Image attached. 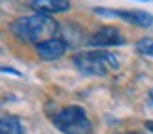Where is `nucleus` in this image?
Instances as JSON below:
<instances>
[{"label": "nucleus", "instance_id": "obj_1", "mask_svg": "<svg viewBox=\"0 0 153 134\" xmlns=\"http://www.w3.org/2000/svg\"><path fill=\"white\" fill-rule=\"evenodd\" d=\"M10 30L19 42L25 44H42L49 38H55L53 34L57 32V23L49 15L34 13V15H25L15 19L10 25Z\"/></svg>", "mask_w": 153, "mask_h": 134}, {"label": "nucleus", "instance_id": "obj_2", "mask_svg": "<svg viewBox=\"0 0 153 134\" xmlns=\"http://www.w3.org/2000/svg\"><path fill=\"white\" fill-rule=\"evenodd\" d=\"M74 66L85 76H106L111 70L119 68V59H117V55L100 49L81 51V53L74 55Z\"/></svg>", "mask_w": 153, "mask_h": 134}, {"label": "nucleus", "instance_id": "obj_3", "mask_svg": "<svg viewBox=\"0 0 153 134\" xmlns=\"http://www.w3.org/2000/svg\"><path fill=\"white\" fill-rule=\"evenodd\" d=\"M53 123L64 134H91L93 125L87 117L85 110L79 106H68L55 113Z\"/></svg>", "mask_w": 153, "mask_h": 134}, {"label": "nucleus", "instance_id": "obj_4", "mask_svg": "<svg viewBox=\"0 0 153 134\" xmlns=\"http://www.w3.org/2000/svg\"><path fill=\"white\" fill-rule=\"evenodd\" d=\"M95 13L98 15H111L131 23L136 27H151L153 25V15L142 10H104V8H95Z\"/></svg>", "mask_w": 153, "mask_h": 134}, {"label": "nucleus", "instance_id": "obj_5", "mask_svg": "<svg viewBox=\"0 0 153 134\" xmlns=\"http://www.w3.org/2000/svg\"><path fill=\"white\" fill-rule=\"evenodd\" d=\"M87 44L93 47H108V45H123L125 36L121 34L119 28L115 27H100L97 32H93Z\"/></svg>", "mask_w": 153, "mask_h": 134}, {"label": "nucleus", "instance_id": "obj_6", "mask_svg": "<svg viewBox=\"0 0 153 134\" xmlns=\"http://www.w3.org/2000/svg\"><path fill=\"white\" fill-rule=\"evenodd\" d=\"M66 49H68V45L61 38H49V40H45V42L36 45L38 57H42V59H45V61L61 59V57L66 53Z\"/></svg>", "mask_w": 153, "mask_h": 134}, {"label": "nucleus", "instance_id": "obj_7", "mask_svg": "<svg viewBox=\"0 0 153 134\" xmlns=\"http://www.w3.org/2000/svg\"><path fill=\"white\" fill-rule=\"evenodd\" d=\"M30 8L36 13L42 15H53V13H62L70 10L68 0H30Z\"/></svg>", "mask_w": 153, "mask_h": 134}, {"label": "nucleus", "instance_id": "obj_8", "mask_svg": "<svg viewBox=\"0 0 153 134\" xmlns=\"http://www.w3.org/2000/svg\"><path fill=\"white\" fill-rule=\"evenodd\" d=\"M0 134H25L21 121L13 115H2L0 119Z\"/></svg>", "mask_w": 153, "mask_h": 134}, {"label": "nucleus", "instance_id": "obj_9", "mask_svg": "<svg viewBox=\"0 0 153 134\" xmlns=\"http://www.w3.org/2000/svg\"><path fill=\"white\" fill-rule=\"evenodd\" d=\"M136 49L142 55L153 57V38H140L138 42H136Z\"/></svg>", "mask_w": 153, "mask_h": 134}, {"label": "nucleus", "instance_id": "obj_10", "mask_svg": "<svg viewBox=\"0 0 153 134\" xmlns=\"http://www.w3.org/2000/svg\"><path fill=\"white\" fill-rule=\"evenodd\" d=\"M144 125H146V129H148V130H151V132H153V121H146Z\"/></svg>", "mask_w": 153, "mask_h": 134}, {"label": "nucleus", "instance_id": "obj_11", "mask_svg": "<svg viewBox=\"0 0 153 134\" xmlns=\"http://www.w3.org/2000/svg\"><path fill=\"white\" fill-rule=\"evenodd\" d=\"M149 100H151V102H153V89H151V91H149Z\"/></svg>", "mask_w": 153, "mask_h": 134}, {"label": "nucleus", "instance_id": "obj_12", "mask_svg": "<svg viewBox=\"0 0 153 134\" xmlns=\"http://www.w3.org/2000/svg\"><path fill=\"white\" fill-rule=\"evenodd\" d=\"M121 134H138V132H121Z\"/></svg>", "mask_w": 153, "mask_h": 134}, {"label": "nucleus", "instance_id": "obj_13", "mask_svg": "<svg viewBox=\"0 0 153 134\" xmlns=\"http://www.w3.org/2000/svg\"><path fill=\"white\" fill-rule=\"evenodd\" d=\"M140 2H146V0H140Z\"/></svg>", "mask_w": 153, "mask_h": 134}]
</instances>
